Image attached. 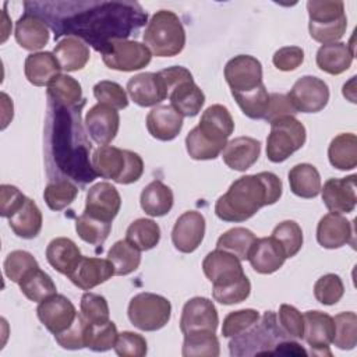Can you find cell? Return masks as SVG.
Masks as SVG:
<instances>
[{"instance_id": "11a10c76", "label": "cell", "mask_w": 357, "mask_h": 357, "mask_svg": "<svg viewBox=\"0 0 357 357\" xmlns=\"http://www.w3.org/2000/svg\"><path fill=\"white\" fill-rule=\"evenodd\" d=\"M259 318H261L259 312L254 308L231 311L223 319L222 335H223V337H234V336L245 332L254 324H257Z\"/></svg>"}, {"instance_id": "816d5d0a", "label": "cell", "mask_w": 357, "mask_h": 357, "mask_svg": "<svg viewBox=\"0 0 357 357\" xmlns=\"http://www.w3.org/2000/svg\"><path fill=\"white\" fill-rule=\"evenodd\" d=\"M93 96L96 98L98 103L107 105L116 110H121L128 106V96L126 89L114 81L102 79L96 82L93 86Z\"/></svg>"}, {"instance_id": "44dd1931", "label": "cell", "mask_w": 357, "mask_h": 357, "mask_svg": "<svg viewBox=\"0 0 357 357\" xmlns=\"http://www.w3.org/2000/svg\"><path fill=\"white\" fill-rule=\"evenodd\" d=\"M120 206L121 197L117 188L107 181H100L88 190L84 212L99 219L113 222L120 211Z\"/></svg>"}, {"instance_id": "f6af8a7d", "label": "cell", "mask_w": 357, "mask_h": 357, "mask_svg": "<svg viewBox=\"0 0 357 357\" xmlns=\"http://www.w3.org/2000/svg\"><path fill=\"white\" fill-rule=\"evenodd\" d=\"M234 100L237 102L241 112L252 119L259 120L264 119L269 105V93L265 85H259L258 88L248 91V92H231Z\"/></svg>"}, {"instance_id": "ab89813d", "label": "cell", "mask_w": 357, "mask_h": 357, "mask_svg": "<svg viewBox=\"0 0 357 357\" xmlns=\"http://www.w3.org/2000/svg\"><path fill=\"white\" fill-rule=\"evenodd\" d=\"M107 259L114 268V275L126 276L138 269L141 264V251L130 241H116L107 252Z\"/></svg>"}, {"instance_id": "d4e9b609", "label": "cell", "mask_w": 357, "mask_h": 357, "mask_svg": "<svg viewBox=\"0 0 357 357\" xmlns=\"http://www.w3.org/2000/svg\"><path fill=\"white\" fill-rule=\"evenodd\" d=\"M148 132L159 141L174 139L183 128V116L170 105L155 106L146 116Z\"/></svg>"}, {"instance_id": "8fae6325", "label": "cell", "mask_w": 357, "mask_h": 357, "mask_svg": "<svg viewBox=\"0 0 357 357\" xmlns=\"http://www.w3.org/2000/svg\"><path fill=\"white\" fill-rule=\"evenodd\" d=\"M102 59L109 68L130 73L146 67L151 63L152 53L145 43L124 39L112 42Z\"/></svg>"}, {"instance_id": "7bdbcfd3", "label": "cell", "mask_w": 357, "mask_h": 357, "mask_svg": "<svg viewBox=\"0 0 357 357\" xmlns=\"http://www.w3.org/2000/svg\"><path fill=\"white\" fill-rule=\"evenodd\" d=\"M184 357H218L220 354L219 339L215 332H191L184 335L183 350Z\"/></svg>"}, {"instance_id": "7dc6e473", "label": "cell", "mask_w": 357, "mask_h": 357, "mask_svg": "<svg viewBox=\"0 0 357 357\" xmlns=\"http://www.w3.org/2000/svg\"><path fill=\"white\" fill-rule=\"evenodd\" d=\"M335 336L332 343L340 350H351L357 344V315L346 311L335 315Z\"/></svg>"}, {"instance_id": "f5cc1de1", "label": "cell", "mask_w": 357, "mask_h": 357, "mask_svg": "<svg viewBox=\"0 0 357 357\" xmlns=\"http://www.w3.org/2000/svg\"><path fill=\"white\" fill-rule=\"evenodd\" d=\"M88 328H89V322L81 314H78L75 321L71 324V326H68L61 333L54 335V340L63 349H67V350L84 349L86 347V342H88Z\"/></svg>"}, {"instance_id": "f907efd6", "label": "cell", "mask_w": 357, "mask_h": 357, "mask_svg": "<svg viewBox=\"0 0 357 357\" xmlns=\"http://www.w3.org/2000/svg\"><path fill=\"white\" fill-rule=\"evenodd\" d=\"M39 264L35 259V257L24 250H15L11 251L3 264L4 268V273L6 276L14 282V283H20L21 279L33 268H38Z\"/></svg>"}, {"instance_id": "30bf717a", "label": "cell", "mask_w": 357, "mask_h": 357, "mask_svg": "<svg viewBox=\"0 0 357 357\" xmlns=\"http://www.w3.org/2000/svg\"><path fill=\"white\" fill-rule=\"evenodd\" d=\"M127 315L135 328L153 332L162 329L170 321L172 304L160 294L142 291L130 300Z\"/></svg>"}, {"instance_id": "4dcf8cb0", "label": "cell", "mask_w": 357, "mask_h": 357, "mask_svg": "<svg viewBox=\"0 0 357 357\" xmlns=\"http://www.w3.org/2000/svg\"><path fill=\"white\" fill-rule=\"evenodd\" d=\"M167 96L170 99V106H173L183 117L197 116L205 103V95L194 79L173 86L167 92Z\"/></svg>"}, {"instance_id": "f1b7e54d", "label": "cell", "mask_w": 357, "mask_h": 357, "mask_svg": "<svg viewBox=\"0 0 357 357\" xmlns=\"http://www.w3.org/2000/svg\"><path fill=\"white\" fill-rule=\"evenodd\" d=\"M61 67L56 56L50 52H36L28 54L24 63V73L26 79L35 86H47L57 75Z\"/></svg>"}, {"instance_id": "ba28073f", "label": "cell", "mask_w": 357, "mask_h": 357, "mask_svg": "<svg viewBox=\"0 0 357 357\" xmlns=\"http://www.w3.org/2000/svg\"><path fill=\"white\" fill-rule=\"evenodd\" d=\"M310 17L308 31L314 40L328 45L339 42L347 28L344 3L339 0H310L307 1Z\"/></svg>"}, {"instance_id": "5b68a950", "label": "cell", "mask_w": 357, "mask_h": 357, "mask_svg": "<svg viewBox=\"0 0 357 357\" xmlns=\"http://www.w3.org/2000/svg\"><path fill=\"white\" fill-rule=\"evenodd\" d=\"M142 39L156 57H172L183 52L185 31L177 14L159 10L148 21Z\"/></svg>"}, {"instance_id": "52a82bcc", "label": "cell", "mask_w": 357, "mask_h": 357, "mask_svg": "<svg viewBox=\"0 0 357 357\" xmlns=\"http://www.w3.org/2000/svg\"><path fill=\"white\" fill-rule=\"evenodd\" d=\"M284 339L290 337L280 329L276 314L265 311L257 324L231 337L229 349L231 356H269L272 349Z\"/></svg>"}, {"instance_id": "9f6ffc18", "label": "cell", "mask_w": 357, "mask_h": 357, "mask_svg": "<svg viewBox=\"0 0 357 357\" xmlns=\"http://www.w3.org/2000/svg\"><path fill=\"white\" fill-rule=\"evenodd\" d=\"M81 315L89 322V324H103L109 321V304L106 298L100 294H95L91 291H86L81 297L79 303Z\"/></svg>"}, {"instance_id": "6125c7cd", "label": "cell", "mask_w": 357, "mask_h": 357, "mask_svg": "<svg viewBox=\"0 0 357 357\" xmlns=\"http://www.w3.org/2000/svg\"><path fill=\"white\" fill-rule=\"evenodd\" d=\"M26 197L11 184H1L0 187V215L10 218L14 215L25 202Z\"/></svg>"}, {"instance_id": "91938a15", "label": "cell", "mask_w": 357, "mask_h": 357, "mask_svg": "<svg viewBox=\"0 0 357 357\" xmlns=\"http://www.w3.org/2000/svg\"><path fill=\"white\" fill-rule=\"evenodd\" d=\"M113 349L121 357H144L148 351V344L142 335L124 331L119 333Z\"/></svg>"}, {"instance_id": "9c48e42d", "label": "cell", "mask_w": 357, "mask_h": 357, "mask_svg": "<svg viewBox=\"0 0 357 357\" xmlns=\"http://www.w3.org/2000/svg\"><path fill=\"white\" fill-rule=\"evenodd\" d=\"M307 132L301 121L294 116H284L271 123L266 138V156L273 163L284 162L305 144Z\"/></svg>"}, {"instance_id": "b9f144b4", "label": "cell", "mask_w": 357, "mask_h": 357, "mask_svg": "<svg viewBox=\"0 0 357 357\" xmlns=\"http://www.w3.org/2000/svg\"><path fill=\"white\" fill-rule=\"evenodd\" d=\"M126 240L135 245L139 251L152 250L159 244L160 227L152 219L139 218L128 226L126 231Z\"/></svg>"}, {"instance_id": "3957f363", "label": "cell", "mask_w": 357, "mask_h": 357, "mask_svg": "<svg viewBox=\"0 0 357 357\" xmlns=\"http://www.w3.org/2000/svg\"><path fill=\"white\" fill-rule=\"evenodd\" d=\"M282 181L272 172L245 174L234 180L215 204V213L223 222H244L262 206L273 205L282 197Z\"/></svg>"}, {"instance_id": "be15d7a7", "label": "cell", "mask_w": 357, "mask_h": 357, "mask_svg": "<svg viewBox=\"0 0 357 357\" xmlns=\"http://www.w3.org/2000/svg\"><path fill=\"white\" fill-rule=\"evenodd\" d=\"M297 112L293 107L291 102L289 100L287 95L283 93H271L269 95V105H268V110L266 114L264 117V120H266L269 124L279 119V117H284V116H294Z\"/></svg>"}, {"instance_id": "484cf974", "label": "cell", "mask_w": 357, "mask_h": 357, "mask_svg": "<svg viewBox=\"0 0 357 357\" xmlns=\"http://www.w3.org/2000/svg\"><path fill=\"white\" fill-rule=\"evenodd\" d=\"M248 261L252 269L262 275H271L276 272L286 261V254L282 245L271 236L257 238L252 245Z\"/></svg>"}, {"instance_id": "ee69618b", "label": "cell", "mask_w": 357, "mask_h": 357, "mask_svg": "<svg viewBox=\"0 0 357 357\" xmlns=\"http://www.w3.org/2000/svg\"><path fill=\"white\" fill-rule=\"evenodd\" d=\"M75 230L81 240L91 245H102L110 234L112 222L82 212L75 222Z\"/></svg>"}, {"instance_id": "8992f818", "label": "cell", "mask_w": 357, "mask_h": 357, "mask_svg": "<svg viewBox=\"0 0 357 357\" xmlns=\"http://www.w3.org/2000/svg\"><path fill=\"white\" fill-rule=\"evenodd\" d=\"M91 163L98 176L119 184L135 183L144 173V160L138 153L110 145L96 148Z\"/></svg>"}, {"instance_id": "db71d44e", "label": "cell", "mask_w": 357, "mask_h": 357, "mask_svg": "<svg viewBox=\"0 0 357 357\" xmlns=\"http://www.w3.org/2000/svg\"><path fill=\"white\" fill-rule=\"evenodd\" d=\"M344 286L340 276L335 273H326L321 276L314 284V296L317 301L324 305H333L343 297Z\"/></svg>"}, {"instance_id": "e0dca14e", "label": "cell", "mask_w": 357, "mask_h": 357, "mask_svg": "<svg viewBox=\"0 0 357 357\" xmlns=\"http://www.w3.org/2000/svg\"><path fill=\"white\" fill-rule=\"evenodd\" d=\"M36 314L43 326L53 335L61 333L75 321L78 312L74 304L63 294H53L40 301Z\"/></svg>"}, {"instance_id": "9a60e30c", "label": "cell", "mask_w": 357, "mask_h": 357, "mask_svg": "<svg viewBox=\"0 0 357 357\" xmlns=\"http://www.w3.org/2000/svg\"><path fill=\"white\" fill-rule=\"evenodd\" d=\"M218 324V310L209 298L192 297L184 304L180 318V331L183 335L199 331L216 332Z\"/></svg>"}, {"instance_id": "8d00e7d4", "label": "cell", "mask_w": 357, "mask_h": 357, "mask_svg": "<svg viewBox=\"0 0 357 357\" xmlns=\"http://www.w3.org/2000/svg\"><path fill=\"white\" fill-rule=\"evenodd\" d=\"M328 158L337 170H351L357 166V137L351 132L336 135L328 148Z\"/></svg>"}, {"instance_id": "cb8c5ba5", "label": "cell", "mask_w": 357, "mask_h": 357, "mask_svg": "<svg viewBox=\"0 0 357 357\" xmlns=\"http://www.w3.org/2000/svg\"><path fill=\"white\" fill-rule=\"evenodd\" d=\"M114 275L112 262L106 258L84 257L79 259L74 271L67 276L81 290H91Z\"/></svg>"}, {"instance_id": "2e32d148", "label": "cell", "mask_w": 357, "mask_h": 357, "mask_svg": "<svg viewBox=\"0 0 357 357\" xmlns=\"http://www.w3.org/2000/svg\"><path fill=\"white\" fill-rule=\"evenodd\" d=\"M304 335L303 339L311 347L312 354L332 356L329 344L335 336V321L326 312L312 310L304 312Z\"/></svg>"}, {"instance_id": "ac0fdd59", "label": "cell", "mask_w": 357, "mask_h": 357, "mask_svg": "<svg viewBox=\"0 0 357 357\" xmlns=\"http://www.w3.org/2000/svg\"><path fill=\"white\" fill-rule=\"evenodd\" d=\"M85 128L95 144L109 145L117 135L120 127L119 112L107 105H93L85 116Z\"/></svg>"}, {"instance_id": "e7e4bbea", "label": "cell", "mask_w": 357, "mask_h": 357, "mask_svg": "<svg viewBox=\"0 0 357 357\" xmlns=\"http://www.w3.org/2000/svg\"><path fill=\"white\" fill-rule=\"evenodd\" d=\"M160 75V78L163 79L166 88H167V92L178 85L180 82H184V81H188V79H192V74L185 68V67H181V66H173V67H167V68H163L158 73Z\"/></svg>"}, {"instance_id": "83f0119b", "label": "cell", "mask_w": 357, "mask_h": 357, "mask_svg": "<svg viewBox=\"0 0 357 357\" xmlns=\"http://www.w3.org/2000/svg\"><path fill=\"white\" fill-rule=\"evenodd\" d=\"M15 40L26 50H40L49 42V28L38 15L25 11L15 22Z\"/></svg>"}, {"instance_id": "e575fe53", "label": "cell", "mask_w": 357, "mask_h": 357, "mask_svg": "<svg viewBox=\"0 0 357 357\" xmlns=\"http://www.w3.org/2000/svg\"><path fill=\"white\" fill-rule=\"evenodd\" d=\"M42 212L32 201L31 198L26 197L24 205L8 218V225L11 230L21 238H35L40 229H42Z\"/></svg>"}, {"instance_id": "4fadbf2b", "label": "cell", "mask_w": 357, "mask_h": 357, "mask_svg": "<svg viewBox=\"0 0 357 357\" xmlns=\"http://www.w3.org/2000/svg\"><path fill=\"white\" fill-rule=\"evenodd\" d=\"M225 79L231 92H248L262 85V64L248 54H238L225 66Z\"/></svg>"}, {"instance_id": "d590c367", "label": "cell", "mask_w": 357, "mask_h": 357, "mask_svg": "<svg viewBox=\"0 0 357 357\" xmlns=\"http://www.w3.org/2000/svg\"><path fill=\"white\" fill-rule=\"evenodd\" d=\"M289 185L300 198H315L321 192V176L311 163H298L289 172Z\"/></svg>"}, {"instance_id": "7a4b0ae2", "label": "cell", "mask_w": 357, "mask_h": 357, "mask_svg": "<svg viewBox=\"0 0 357 357\" xmlns=\"http://www.w3.org/2000/svg\"><path fill=\"white\" fill-rule=\"evenodd\" d=\"M81 106L66 107L49 102L46 158L49 167L57 169L67 180L71 178L84 187L92 183L98 174L89 159L92 146L81 123Z\"/></svg>"}, {"instance_id": "277c9868", "label": "cell", "mask_w": 357, "mask_h": 357, "mask_svg": "<svg viewBox=\"0 0 357 357\" xmlns=\"http://www.w3.org/2000/svg\"><path fill=\"white\" fill-rule=\"evenodd\" d=\"M234 131V121L223 105H212L201 116L197 127L185 137V149L195 160L218 158Z\"/></svg>"}, {"instance_id": "7402d4cb", "label": "cell", "mask_w": 357, "mask_h": 357, "mask_svg": "<svg viewBox=\"0 0 357 357\" xmlns=\"http://www.w3.org/2000/svg\"><path fill=\"white\" fill-rule=\"evenodd\" d=\"M126 89L131 100L142 107L156 106L167 98V88L158 73H141L131 77Z\"/></svg>"}, {"instance_id": "1f68e13d", "label": "cell", "mask_w": 357, "mask_h": 357, "mask_svg": "<svg viewBox=\"0 0 357 357\" xmlns=\"http://www.w3.org/2000/svg\"><path fill=\"white\" fill-rule=\"evenodd\" d=\"M61 70L71 73L84 68L89 60V47L81 39L66 36L57 42L53 49Z\"/></svg>"}, {"instance_id": "7c38bea8", "label": "cell", "mask_w": 357, "mask_h": 357, "mask_svg": "<svg viewBox=\"0 0 357 357\" xmlns=\"http://www.w3.org/2000/svg\"><path fill=\"white\" fill-rule=\"evenodd\" d=\"M287 98L297 113H318L328 105L329 88L324 79L304 75L294 82Z\"/></svg>"}, {"instance_id": "d6a6232c", "label": "cell", "mask_w": 357, "mask_h": 357, "mask_svg": "<svg viewBox=\"0 0 357 357\" xmlns=\"http://www.w3.org/2000/svg\"><path fill=\"white\" fill-rule=\"evenodd\" d=\"M174 202L173 191L169 185L162 183L160 180L151 181L141 192L139 204L142 211L152 216L159 218L170 212Z\"/></svg>"}, {"instance_id": "f546056e", "label": "cell", "mask_w": 357, "mask_h": 357, "mask_svg": "<svg viewBox=\"0 0 357 357\" xmlns=\"http://www.w3.org/2000/svg\"><path fill=\"white\" fill-rule=\"evenodd\" d=\"M81 258L82 254L78 245L67 237H56L46 247L47 262L59 273L66 276L74 271Z\"/></svg>"}, {"instance_id": "6f0895ef", "label": "cell", "mask_w": 357, "mask_h": 357, "mask_svg": "<svg viewBox=\"0 0 357 357\" xmlns=\"http://www.w3.org/2000/svg\"><path fill=\"white\" fill-rule=\"evenodd\" d=\"M278 324L280 329L290 337V339H303L304 335V317L301 312L290 305L282 304L279 307V312L276 315Z\"/></svg>"}, {"instance_id": "680465c9", "label": "cell", "mask_w": 357, "mask_h": 357, "mask_svg": "<svg viewBox=\"0 0 357 357\" xmlns=\"http://www.w3.org/2000/svg\"><path fill=\"white\" fill-rule=\"evenodd\" d=\"M250 293H251V283L247 276H243L238 282L229 286L212 287L213 300L225 305L241 303L245 298H248Z\"/></svg>"}, {"instance_id": "d6986e66", "label": "cell", "mask_w": 357, "mask_h": 357, "mask_svg": "<svg viewBox=\"0 0 357 357\" xmlns=\"http://www.w3.org/2000/svg\"><path fill=\"white\" fill-rule=\"evenodd\" d=\"M205 236V218L201 212L187 211L181 213L172 230V241L176 250L184 254L195 251Z\"/></svg>"}, {"instance_id": "c3c4849f", "label": "cell", "mask_w": 357, "mask_h": 357, "mask_svg": "<svg viewBox=\"0 0 357 357\" xmlns=\"http://www.w3.org/2000/svg\"><path fill=\"white\" fill-rule=\"evenodd\" d=\"M272 237L282 245L286 258L294 257L303 247V230L294 220L280 222L273 229Z\"/></svg>"}, {"instance_id": "bcb514c9", "label": "cell", "mask_w": 357, "mask_h": 357, "mask_svg": "<svg viewBox=\"0 0 357 357\" xmlns=\"http://www.w3.org/2000/svg\"><path fill=\"white\" fill-rule=\"evenodd\" d=\"M78 194V187L67 180V178H57L54 181H50L45 191H43V198L46 201V205L52 211H61L67 208L77 197Z\"/></svg>"}, {"instance_id": "603a6c76", "label": "cell", "mask_w": 357, "mask_h": 357, "mask_svg": "<svg viewBox=\"0 0 357 357\" xmlns=\"http://www.w3.org/2000/svg\"><path fill=\"white\" fill-rule=\"evenodd\" d=\"M354 226L342 213L329 212L324 215L317 226V240L321 247L328 250H335L353 244Z\"/></svg>"}, {"instance_id": "60d3db41", "label": "cell", "mask_w": 357, "mask_h": 357, "mask_svg": "<svg viewBox=\"0 0 357 357\" xmlns=\"http://www.w3.org/2000/svg\"><path fill=\"white\" fill-rule=\"evenodd\" d=\"M255 234L245 227H233L225 231L216 241V248L236 255L240 261L248 259L250 251L255 244Z\"/></svg>"}, {"instance_id": "94428289", "label": "cell", "mask_w": 357, "mask_h": 357, "mask_svg": "<svg viewBox=\"0 0 357 357\" xmlns=\"http://www.w3.org/2000/svg\"><path fill=\"white\" fill-rule=\"evenodd\" d=\"M304 61V50L298 46H284L275 52L273 66L280 71H293Z\"/></svg>"}, {"instance_id": "ffe728a7", "label": "cell", "mask_w": 357, "mask_h": 357, "mask_svg": "<svg viewBox=\"0 0 357 357\" xmlns=\"http://www.w3.org/2000/svg\"><path fill=\"white\" fill-rule=\"evenodd\" d=\"M356 174L340 177V178H328L321 187L322 201L331 212L336 213H350L354 211L357 204L356 195Z\"/></svg>"}, {"instance_id": "836d02e7", "label": "cell", "mask_w": 357, "mask_h": 357, "mask_svg": "<svg viewBox=\"0 0 357 357\" xmlns=\"http://www.w3.org/2000/svg\"><path fill=\"white\" fill-rule=\"evenodd\" d=\"M354 54L347 43L335 42L322 45L317 52V66L324 73L331 75H339L349 70Z\"/></svg>"}, {"instance_id": "03108f58", "label": "cell", "mask_w": 357, "mask_h": 357, "mask_svg": "<svg viewBox=\"0 0 357 357\" xmlns=\"http://www.w3.org/2000/svg\"><path fill=\"white\" fill-rule=\"evenodd\" d=\"M273 354H279V356H303L305 357L308 353L307 350L300 344L297 343L296 340L293 339H284V340H280L271 351L269 356H273Z\"/></svg>"}, {"instance_id": "681fc988", "label": "cell", "mask_w": 357, "mask_h": 357, "mask_svg": "<svg viewBox=\"0 0 357 357\" xmlns=\"http://www.w3.org/2000/svg\"><path fill=\"white\" fill-rule=\"evenodd\" d=\"M117 336L116 324L110 319L103 324H89L86 347L93 351H107L114 347Z\"/></svg>"}, {"instance_id": "4316f807", "label": "cell", "mask_w": 357, "mask_h": 357, "mask_svg": "<svg viewBox=\"0 0 357 357\" xmlns=\"http://www.w3.org/2000/svg\"><path fill=\"white\" fill-rule=\"evenodd\" d=\"M261 142L251 137H237L227 141L222 151V159L227 167L236 172H245L259 158Z\"/></svg>"}, {"instance_id": "5bb4252c", "label": "cell", "mask_w": 357, "mask_h": 357, "mask_svg": "<svg viewBox=\"0 0 357 357\" xmlns=\"http://www.w3.org/2000/svg\"><path fill=\"white\" fill-rule=\"evenodd\" d=\"M202 271L213 287H223L245 276L241 261L225 250L211 251L202 261Z\"/></svg>"}, {"instance_id": "74e56055", "label": "cell", "mask_w": 357, "mask_h": 357, "mask_svg": "<svg viewBox=\"0 0 357 357\" xmlns=\"http://www.w3.org/2000/svg\"><path fill=\"white\" fill-rule=\"evenodd\" d=\"M47 99L66 107L77 106L79 102H84L81 84L67 74H60L47 85Z\"/></svg>"}, {"instance_id": "f35d334b", "label": "cell", "mask_w": 357, "mask_h": 357, "mask_svg": "<svg viewBox=\"0 0 357 357\" xmlns=\"http://www.w3.org/2000/svg\"><path fill=\"white\" fill-rule=\"evenodd\" d=\"M18 286L22 294L33 303H40L46 300L47 297L56 294V290H57L53 279L39 266L29 271L21 279Z\"/></svg>"}, {"instance_id": "6da1fadb", "label": "cell", "mask_w": 357, "mask_h": 357, "mask_svg": "<svg viewBox=\"0 0 357 357\" xmlns=\"http://www.w3.org/2000/svg\"><path fill=\"white\" fill-rule=\"evenodd\" d=\"M25 10L54 32L81 39L106 54L112 42L124 40L148 24V13L135 1H26Z\"/></svg>"}]
</instances>
